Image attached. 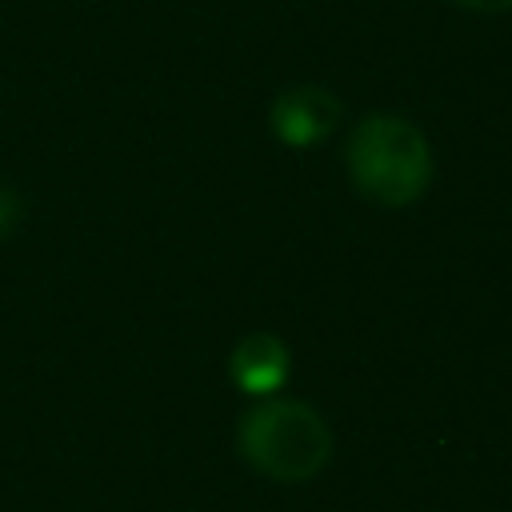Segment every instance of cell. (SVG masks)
<instances>
[{
	"label": "cell",
	"instance_id": "cell-5",
	"mask_svg": "<svg viewBox=\"0 0 512 512\" xmlns=\"http://www.w3.org/2000/svg\"><path fill=\"white\" fill-rule=\"evenodd\" d=\"M16 220H20V196L0 184V236H8L16 228Z\"/></svg>",
	"mask_w": 512,
	"mask_h": 512
},
{
	"label": "cell",
	"instance_id": "cell-1",
	"mask_svg": "<svg viewBox=\"0 0 512 512\" xmlns=\"http://www.w3.org/2000/svg\"><path fill=\"white\" fill-rule=\"evenodd\" d=\"M348 176L368 200L384 208H404L420 200L432 180V148L412 120L380 112L352 128Z\"/></svg>",
	"mask_w": 512,
	"mask_h": 512
},
{
	"label": "cell",
	"instance_id": "cell-2",
	"mask_svg": "<svg viewBox=\"0 0 512 512\" xmlns=\"http://www.w3.org/2000/svg\"><path fill=\"white\" fill-rule=\"evenodd\" d=\"M240 456L272 480H308L332 456V428L304 400H260L236 424Z\"/></svg>",
	"mask_w": 512,
	"mask_h": 512
},
{
	"label": "cell",
	"instance_id": "cell-4",
	"mask_svg": "<svg viewBox=\"0 0 512 512\" xmlns=\"http://www.w3.org/2000/svg\"><path fill=\"white\" fill-rule=\"evenodd\" d=\"M288 368H292V356H288V344L272 332H252L244 336L232 356H228V372L236 380V388L252 392V396H268L276 392L284 380H288Z\"/></svg>",
	"mask_w": 512,
	"mask_h": 512
},
{
	"label": "cell",
	"instance_id": "cell-6",
	"mask_svg": "<svg viewBox=\"0 0 512 512\" xmlns=\"http://www.w3.org/2000/svg\"><path fill=\"white\" fill-rule=\"evenodd\" d=\"M456 4H464L472 12H508L512 8V0H456Z\"/></svg>",
	"mask_w": 512,
	"mask_h": 512
},
{
	"label": "cell",
	"instance_id": "cell-3",
	"mask_svg": "<svg viewBox=\"0 0 512 512\" xmlns=\"http://www.w3.org/2000/svg\"><path fill=\"white\" fill-rule=\"evenodd\" d=\"M340 120V104L328 88H316V84H296V88H284L272 108H268V124H272V136L284 140L288 148H312L320 144Z\"/></svg>",
	"mask_w": 512,
	"mask_h": 512
}]
</instances>
